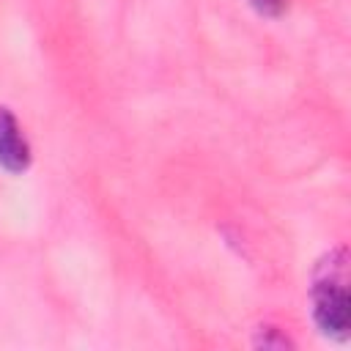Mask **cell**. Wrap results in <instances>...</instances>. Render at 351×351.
<instances>
[{"mask_svg":"<svg viewBox=\"0 0 351 351\" xmlns=\"http://www.w3.org/2000/svg\"><path fill=\"white\" fill-rule=\"evenodd\" d=\"M255 346H263V348H288L293 343L285 335H280L274 326H261L258 329V337H255Z\"/></svg>","mask_w":351,"mask_h":351,"instance_id":"cell-3","label":"cell"},{"mask_svg":"<svg viewBox=\"0 0 351 351\" xmlns=\"http://www.w3.org/2000/svg\"><path fill=\"white\" fill-rule=\"evenodd\" d=\"M313 321L315 326L332 337H348V288H346V250L329 252L318 266L310 288Z\"/></svg>","mask_w":351,"mask_h":351,"instance_id":"cell-1","label":"cell"},{"mask_svg":"<svg viewBox=\"0 0 351 351\" xmlns=\"http://www.w3.org/2000/svg\"><path fill=\"white\" fill-rule=\"evenodd\" d=\"M258 14L263 16H280L288 8V0H247Z\"/></svg>","mask_w":351,"mask_h":351,"instance_id":"cell-4","label":"cell"},{"mask_svg":"<svg viewBox=\"0 0 351 351\" xmlns=\"http://www.w3.org/2000/svg\"><path fill=\"white\" fill-rule=\"evenodd\" d=\"M0 165L8 173H22L30 165V145L8 107L0 104Z\"/></svg>","mask_w":351,"mask_h":351,"instance_id":"cell-2","label":"cell"}]
</instances>
